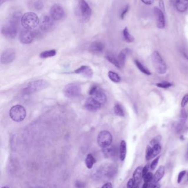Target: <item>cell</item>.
<instances>
[{"label": "cell", "mask_w": 188, "mask_h": 188, "mask_svg": "<svg viewBox=\"0 0 188 188\" xmlns=\"http://www.w3.org/2000/svg\"><path fill=\"white\" fill-rule=\"evenodd\" d=\"M104 48V45L102 42L99 41H96L93 42L90 45L89 50L93 54H99L103 52Z\"/></svg>", "instance_id": "obj_18"}, {"label": "cell", "mask_w": 188, "mask_h": 188, "mask_svg": "<svg viewBox=\"0 0 188 188\" xmlns=\"http://www.w3.org/2000/svg\"><path fill=\"white\" fill-rule=\"evenodd\" d=\"M29 4L31 9L34 10H40L43 8L42 0H31Z\"/></svg>", "instance_id": "obj_27"}, {"label": "cell", "mask_w": 188, "mask_h": 188, "mask_svg": "<svg viewBox=\"0 0 188 188\" xmlns=\"http://www.w3.org/2000/svg\"><path fill=\"white\" fill-rule=\"evenodd\" d=\"M141 1L144 4L150 5L153 4L154 0H141Z\"/></svg>", "instance_id": "obj_45"}, {"label": "cell", "mask_w": 188, "mask_h": 188, "mask_svg": "<svg viewBox=\"0 0 188 188\" xmlns=\"http://www.w3.org/2000/svg\"></svg>", "instance_id": "obj_52"}, {"label": "cell", "mask_w": 188, "mask_h": 188, "mask_svg": "<svg viewBox=\"0 0 188 188\" xmlns=\"http://www.w3.org/2000/svg\"><path fill=\"white\" fill-rule=\"evenodd\" d=\"M89 94L98 101L102 106L104 105L107 101V97L102 89L97 85H93L90 88Z\"/></svg>", "instance_id": "obj_9"}, {"label": "cell", "mask_w": 188, "mask_h": 188, "mask_svg": "<svg viewBox=\"0 0 188 188\" xmlns=\"http://www.w3.org/2000/svg\"><path fill=\"white\" fill-rule=\"evenodd\" d=\"M142 170H143L142 167H137L133 173V179L135 181V185L140 183L141 178H142Z\"/></svg>", "instance_id": "obj_22"}, {"label": "cell", "mask_w": 188, "mask_h": 188, "mask_svg": "<svg viewBox=\"0 0 188 188\" xmlns=\"http://www.w3.org/2000/svg\"><path fill=\"white\" fill-rule=\"evenodd\" d=\"M105 58L107 61L109 62L112 65L117 67L118 68H121V66L119 64L118 57H117L114 53L112 52H107L105 56Z\"/></svg>", "instance_id": "obj_19"}, {"label": "cell", "mask_w": 188, "mask_h": 188, "mask_svg": "<svg viewBox=\"0 0 188 188\" xmlns=\"http://www.w3.org/2000/svg\"><path fill=\"white\" fill-rule=\"evenodd\" d=\"M108 77L114 83H119L121 81V78L120 76L117 73L113 72V71H109L108 72Z\"/></svg>", "instance_id": "obj_31"}, {"label": "cell", "mask_w": 188, "mask_h": 188, "mask_svg": "<svg viewBox=\"0 0 188 188\" xmlns=\"http://www.w3.org/2000/svg\"><path fill=\"white\" fill-rule=\"evenodd\" d=\"M103 153L107 158H113L117 155V150L114 146L111 145L105 148H103Z\"/></svg>", "instance_id": "obj_23"}, {"label": "cell", "mask_w": 188, "mask_h": 188, "mask_svg": "<svg viewBox=\"0 0 188 188\" xmlns=\"http://www.w3.org/2000/svg\"><path fill=\"white\" fill-rule=\"evenodd\" d=\"M186 157H187V160H188V151H187V155H186Z\"/></svg>", "instance_id": "obj_50"}, {"label": "cell", "mask_w": 188, "mask_h": 188, "mask_svg": "<svg viewBox=\"0 0 188 188\" xmlns=\"http://www.w3.org/2000/svg\"><path fill=\"white\" fill-rule=\"evenodd\" d=\"M96 162V159L92 155L89 153L87 155V157L85 160V164L88 169H92L94 165Z\"/></svg>", "instance_id": "obj_26"}, {"label": "cell", "mask_w": 188, "mask_h": 188, "mask_svg": "<svg viewBox=\"0 0 188 188\" xmlns=\"http://www.w3.org/2000/svg\"><path fill=\"white\" fill-rule=\"evenodd\" d=\"M21 22L25 29L31 31L39 25V19L35 13L27 12L22 16Z\"/></svg>", "instance_id": "obj_3"}, {"label": "cell", "mask_w": 188, "mask_h": 188, "mask_svg": "<svg viewBox=\"0 0 188 188\" xmlns=\"http://www.w3.org/2000/svg\"><path fill=\"white\" fill-rule=\"evenodd\" d=\"M159 139L158 138H154L150 141V144L153 146L159 144Z\"/></svg>", "instance_id": "obj_44"}, {"label": "cell", "mask_w": 188, "mask_h": 188, "mask_svg": "<svg viewBox=\"0 0 188 188\" xmlns=\"http://www.w3.org/2000/svg\"><path fill=\"white\" fill-rule=\"evenodd\" d=\"M123 37L125 41L128 43H131L134 41V38L132 35L130 34L127 28H125V29L123 30Z\"/></svg>", "instance_id": "obj_28"}, {"label": "cell", "mask_w": 188, "mask_h": 188, "mask_svg": "<svg viewBox=\"0 0 188 188\" xmlns=\"http://www.w3.org/2000/svg\"><path fill=\"white\" fill-rule=\"evenodd\" d=\"M160 187H161V185L159 183H154L152 184V188H160Z\"/></svg>", "instance_id": "obj_47"}, {"label": "cell", "mask_w": 188, "mask_h": 188, "mask_svg": "<svg viewBox=\"0 0 188 188\" xmlns=\"http://www.w3.org/2000/svg\"><path fill=\"white\" fill-rule=\"evenodd\" d=\"M1 188H10L8 187H2Z\"/></svg>", "instance_id": "obj_51"}, {"label": "cell", "mask_w": 188, "mask_h": 188, "mask_svg": "<svg viewBox=\"0 0 188 188\" xmlns=\"http://www.w3.org/2000/svg\"><path fill=\"white\" fill-rule=\"evenodd\" d=\"M187 172L186 171H181L178 175V180H177V182L178 183H180L182 180L183 179L184 175H185Z\"/></svg>", "instance_id": "obj_38"}, {"label": "cell", "mask_w": 188, "mask_h": 188, "mask_svg": "<svg viewBox=\"0 0 188 188\" xmlns=\"http://www.w3.org/2000/svg\"><path fill=\"white\" fill-rule=\"evenodd\" d=\"M188 103V94L185 95V96L183 97L182 100V102H181V106L182 107H184L185 105H187Z\"/></svg>", "instance_id": "obj_41"}, {"label": "cell", "mask_w": 188, "mask_h": 188, "mask_svg": "<svg viewBox=\"0 0 188 188\" xmlns=\"http://www.w3.org/2000/svg\"><path fill=\"white\" fill-rule=\"evenodd\" d=\"M35 37V33L31 30L25 29L19 34V40L24 44H29L33 42Z\"/></svg>", "instance_id": "obj_15"}, {"label": "cell", "mask_w": 188, "mask_h": 188, "mask_svg": "<svg viewBox=\"0 0 188 188\" xmlns=\"http://www.w3.org/2000/svg\"><path fill=\"white\" fill-rule=\"evenodd\" d=\"M114 114H115L117 116H120V117H124L125 116L124 111L123 110V109L122 107V106L120 105L119 104H115V105L114 106Z\"/></svg>", "instance_id": "obj_30"}, {"label": "cell", "mask_w": 188, "mask_h": 188, "mask_svg": "<svg viewBox=\"0 0 188 188\" xmlns=\"http://www.w3.org/2000/svg\"><path fill=\"white\" fill-rule=\"evenodd\" d=\"M118 172L117 166L113 163H105L94 172L93 177L96 179L109 180L113 178Z\"/></svg>", "instance_id": "obj_1"}, {"label": "cell", "mask_w": 188, "mask_h": 188, "mask_svg": "<svg viewBox=\"0 0 188 188\" xmlns=\"http://www.w3.org/2000/svg\"><path fill=\"white\" fill-rule=\"evenodd\" d=\"M135 63L136 66H137V67L138 68V69L142 73H144L145 74L148 75L151 74V72L144 66H143L139 61H137V60H135Z\"/></svg>", "instance_id": "obj_32"}, {"label": "cell", "mask_w": 188, "mask_h": 188, "mask_svg": "<svg viewBox=\"0 0 188 188\" xmlns=\"http://www.w3.org/2000/svg\"><path fill=\"white\" fill-rule=\"evenodd\" d=\"M74 73L77 74L82 75L87 78H91L93 75V71L91 68L87 66H82L79 67L74 70Z\"/></svg>", "instance_id": "obj_17"}, {"label": "cell", "mask_w": 188, "mask_h": 188, "mask_svg": "<svg viewBox=\"0 0 188 188\" xmlns=\"http://www.w3.org/2000/svg\"><path fill=\"white\" fill-rule=\"evenodd\" d=\"M146 159L147 161H149L152 159V148L149 146H147L146 150Z\"/></svg>", "instance_id": "obj_35"}, {"label": "cell", "mask_w": 188, "mask_h": 188, "mask_svg": "<svg viewBox=\"0 0 188 188\" xmlns=\"http://www.w3.org/2000/svg\"><path fill=\"white\" fill-rule=\"evenodd\" d=\"M127 153V143L124 140H122L120 145L119 156L122 161H124L126 158Z\"/></svg>", "instance_id": "obj_24"}, {"label": "cell", "mask_w": 188, "mask_h": 188, "mask_svg": "<svg viewBox=\"0 0 188 188\" xmlns=\"http://www.w3.org/2000/svg\"><path fill=\"white\" fill-rule=\"evenodd\" d=\"M161 151V147L159 144H157L153 146L152 148V158L155 157L159 155Z\"/></svg>", "instance_id": "obj_33"}, {"label": "cell", "mask_w": 188, "mask_h": 188, "mask_svg": "<svg viewBox=\"0 0 188 188\" xmlns=\"http://www.w3.org/2000/svg\"><path fill=\"white\" fill-rule=\"evenodd\" d=\"M161 157L160 156H158L157 157V158H156L155 159H154L153 160V161L152 162V163H151V165H150V167L151 168V170H154L156 167L157 166L158 163V161L159 160V158Z\"/></svg>", "instance_id": "obj_36"}, {"label": "cell", "mask_w": 188, "mask_h": 188, "mask_svg": "<svg viewBox=\"0 0 188 188\" xmlns=\"http://www.w3.org/2000/svg\"><path fill=\"white\" fill-rule=\"evenodd\" d=\"M16 57V53L12 48H9L2 52L1 56V63L2 65H9L12 63Z\"/></svg>", "instance_id": "obj_11"}, {"label": "cell", "mask_w": 188, "mask_h": 188, "mask_svg": "<svg viewBox=\"0 0 188 188\" xmlns=\"http://www.w3.org/2000/svg\"><path fill=\"white\" fill-rule=\"evenodd\" d=\"M165 173V168L163 166L159 167L155 174L153 175V184L158 183V182L162 179Z\"/></svg>", "instance_id": "obj_20"}, {"label": "cell", "mask_w": 188, "mask_h": 188, "mask_svg": "<svg viewBox=\"0 0 188 188\" xmlns=\"http://www.w3.org/2000/svg\"><path fill=\"white\" fill-rule=\"evenodd\" d=\"M18 24L9 21L2 27L1 33L6 38L14 39L17 34Z\"/></svg>", "instance_id": "obj_8"}, {"label": "cell", "mask_w": 188, "mask_h": 188, "mask_svg": "<svg viewBox=\"0 0 188 188\" xmlns=\"http://www.w3.org/2000/svg\"><path fill=\"white\" fill-rule=\"evenodd\" d=\"M113 142V136L109 131H101L97 136V143L102 148L110 146Z\"/></svg>", "instance_id": "obj_10"}, {"label": "cell", "mask_w": 188, "mask_h": 188, "mask_svg": "<svg viewBox=\"0 0 188 188\" xmlns=\"http://www.w3.org/2000/svg\"><path fill=\"white\" fill-rule=\"evenodd\" d=\"M82 89L81 85L76 83H72L66 85L64 89L65 96L69 99H74L81 95Z\"/></svg>", "instance_id": "obj_7"}, {"label": "cell", "mask_w": 188, "mask_h": 188, "mask_svg": "<svg viewBox=\"0 0 188 188\" xmlns=\"http://www.w3.org/2000/svg\"><path fill=\"white\" fill-rule=\"evenodd\" d=\"M135 185V181L133 178H130L127 183V188H133Z\"/></svg>", "instance_id": "obj_40"}, {"label": "cell", "mask_w": 188, "mask_h": 188, "mask_svg": "<svg viewBox=\"0 0 188 188\" xmlns=\"http://www.w3.org/2000/svg\"><path fill=\"white\" fill-rule=\"evenodd\" d=\"M54 21V20L51 17L48 16H44L40 22V29L45 32H49L52 31L55 26Z\"/></svg>", "instance_id": "obj_14"}, {"label": "cell", "mask_w": 188, "mask_h": 188, "mask_svg": "<svg viewBox=\"0 0 188 188\" xmlns=\"http://www.w3.org/2000/svg\"><path fill=\"white\" fill-rule=\"evenodd\" d=\"M50 17L54 21L61 20L65 16V11L63 8L59 4H55L53 5L50 11Z\"/></svg>", "instance_id": "obj_12"}, {"label": "cell", "mask_w": 188, "mask_h": 188, "mask_svg": "<svg viewBox=\"0 0 188 188\" xmlns=\"http://www.w3.org/2000/svg\"><path fill=\"white\" fill-rule=\"evenodd\" d=\"M77 13L83 22H88L92 16V9L86 0H79Z\"/></svg>", "instance_id": "obj_4"}, {"label": "cell", "mask_w": 188, "mask_h": 188, "mask_svg": "<svg viewBox=\"0 0 188 188\" xmlns=\"http://www.w3.org/2000/svg\"><path fill=\"white\" fill-rule=\"evenodd\" d=\"M175 7L180 12H184L188 9V0H176Z\"/></svg>", "instance_id": "obj_21"}, {"label": "cell", "mask_w": 188, "mask_h": 188, "mask_svg": "<svg viewBox=\"0 0 188 188\" xmlns=\"http://www.w3.org/2000/svg\"><path fill=\"white\" fill-rule=\"evenodd\" d=\"M153 174L151 172H149L143 177L144 183H149L153 180Z\"/></svg>", "instance_id": "obj_34"}, {"label": "cell", "mask_w": 188, "mask_h": 188, "mask_svg": "<svg viewBox=\"0 0 188 188\" xmlns=\"http://www.w3.org/2000/svg\"><path fill=\"white\" fill-rule=\"evenodd\" d=\"M149 185V183H144L142 188H148Z\"/></svg>", "instance_id": "obj_48"}, {"label": "cell", "mask_w": 188, "mask_h": 188, "mask_svg": "<svg viewBox=\"0 0 188 188\" xmlns=\"http://www.w3.org/2000/svg\"><path fill=\"white\" fill-rule=\"evenodd\" d=\"M149 164L147 163L145 166L143 168V170H142V178L144 177V175H146L147 173H149Z\"/></svg>", "instance_id": "obj_43"}, {"label": "cell", "mask_w": 188, "mask_h": 188, "mask_svg": "<svg viewBox=\"0 0 188 188\" xmlns=\"http://www.w3.org/2000/svg\"><path fill=\"white\" fill-rule=\"evenodd\" d=\"M103 106L92 97H88L85 101L84 108L90 112H96L101 109Z\"/></svg>", "instance_id": "obj_13"}, {"label": "cell", "mask_w": 188, "mask_h": 188, "mask_svg": "<svg viewBox=\"0 0 188 188\" xmlns=\"http://www.w3.org/2000/svg\"><path fill=\"white\" fill-rule=\"evenodd\" d=\"M56 54V51L55 50H50L45 51L40 54V57L41 58H46L49 57H54Z\"/></svg>", "instance_id": "obj_29"}, {"label": "cell", "mask_w": 188, "mask_h": 188, "mask_svg": "<svg viewBox=\"0 0 188 188\" xmlns=\"http://www.w3.org/2000/svg\"><path fill=\"white\" fill-rule=\"evenodd\" d=\"M129 5H127V6L123 9L122 12L121 13V15H120V18H121L122 19H123L124 18L125 15L127 14V12L128 11H129Z\"/></svg>", "instance_id": "obj_42"}, {"label": "cell", "mask_w": 188, "mask_h": 188, "mask_svg": "<svg viewBox=\"0 0 188 188\" xmlns=\"http://www.w3.org/2000/svg\"><path fill=\"white\" fill-rule=\"evenodd\" d=\"M151 58L154 69L158 73L160 74H165L167 70V65L160 54L157 51H154L152 54Z\"/></svg>", "instance_id": "obj_6"}, {"label": "cell", "mask_w": 188, "mask_h": 188, "mask_svg": "<svg viewBox=\"0 0 188 188\" xmlns=\"http://www.w3.org/2000/svg\"><path fill=\"white\" fill-rule=\"evenodd\" d=\"M153 12L156 20V24L158 28L163 29L165 27L166 21L164 14L160 9L157 7H154Z\"/></svg>", "instance_id": "obj_16"}, {"label": "cell", "mask_w": 188, "mask_h": 188, "mask_svg": "<svg viewBox=\"0 0 188 188\" xmlns=\"http://www.w3.org/2000/svg\"><path fill=\"white\" fill-rule=\"evenodd\" d=\"M156 85L159 88H163V89H167V88H169L172 86V84L167 82H163V83H160L156 84Z\"/></svg>", "instance_id": "obj_37"}, {"label": "cell", "mask_w": 188, "mask_h": 188, "mask_svg": "<svg viewBox=\"0 0 188 188\" xmlns=\"http://www.w3.org/2000/svg\"><path fill=\"white\" fill-rule=\"evenodd\" d=\"M26 115V110L22 105H15L9 111L10 118L16 122H21L24 121Z\"/></svg>", "instance_id": "obj_5"}, {"label": "cell", "mask_w": 188, "mask_h": 188, "mask_svg": "<svg viewBox=\"0 0 188 188\" xmlns=\"http://www.w3.org/2000/svg\"><path fill=\"white\" fill-rule=\"evenodd\" d=\"M86 186V184L80 180H77L75 182V187L77 188H84Z\"/></svg>", "instance_id": "obj_39"}, {"label": "cell", "mask_w": 188, "mask_h": 188, "mask_svg": "<svg viewBox=\"0 0 188 188\" xmlns=\"http://www.w3.org/2000/svg\"><path fill=\"white\" fill-rule=\"evenodd\" d=\"M133 188H139V184H137V185H135L134 186V187Z\"/></svg>", "instance_id": "obj_49"}, {"label": "cell", "mask_w": 188, "mask_h": 188, "mask_svg": "<svg viewBox=\"0 0 188 188\" xmlns=\"http://www.w3.org/2000/svg\"><path fill=\"white\" fill-rule=\"evenodd\" d=\"M49 86L48 82L45 79H38L29 82L26 87L23 89L22 93L24 95H30L45 89Z\"/></svg>", "instance_id": "obj_2"}, {"label": "cell", "mask_w": 188, "mask_h": 188, "mask_svg": "<svg viewBox=\"0 0 188 188\" xmlns=\"http://www.w3.org/2000/svg\"><path fill=\"white\" fill-rule=\"evenodd\" d=\"M129 50L127 48H125L124 50H123L120 52L119 53L118 56V61L119 62V64L122 68L123 66H124L125 61H126V58H127V55L129 53Z\"/></svg>", "instance_id": "obj_25"}, {"label": "cell", "mask_w": 188, "mask_h": 188, "mask_svg": "<svg viewBox=\"0 0 188 188\" xmlns=\"http://www.w3.org/2000/svg\"><path fill=\"white\" fill-rule=\"evenodd\" d=\"M101 188H113V185L111 183H107L104 184Z\"/></svg>", "instance_id": "obj_46"}]
</instances>
